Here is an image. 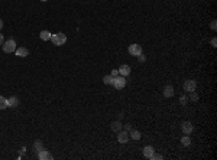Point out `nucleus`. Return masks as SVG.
Returning a JSON list of instances; mask_svg holds the SVG:
<instances>
[{
  "instance_id": "b1692460",
  "label": "nucleus",
  "mask_w": 217,
  "mask_h": 160,
  "mask_svg": "<svg viewBox=\"0 0 217 160\" xmlns=\"http://www.w3.org/2000/svg\"><path fill=\"white\" fill-rule=\"evenodd\" d=\"M210 43H211V46H213V48H217V39H216V38H213V39L210 41Z\"/></svg>"
},
{
  "instance_id": "412c9836",
  "label": "nucleus",
  "mask_w": 217,
  "mask_h": 160,
  "mask_svg": "<svg viewBox=\"0 0 217 160\" xmlns=\"http://www.w3.org/2000/svg\"><path fill=\"white\" fill-rule=\"evenodd\" d=\"M187 103H188V97L187 95L180 97V104H181V105H187Z\"/></svg>"
},
{
  "instance_id": "2eb2a0df",
  "label": "nucleus",
  "mask_w": 217,
  "mask_h": 160,
  "mask_svg": "<svg viewBox=\"0 0 217 160\" xmlns=\"http://www.w3.org/2000/svg\"><path fill=\"white\" fill-rule=\"evenodd\" d=\"M141 137H142L141 131H138V130H130V139H133V140H141Z\"/></svg>"
},
{
  "instance_id": "a211bd4d",
  "label": "nucleus",
  "mask_w": 217,
  "mask_h": 160,
  "mask_svg": "<svg viewBox=\"0 0 217 160\" xmlns=\"http://www.w3.org/2000/svg\"><path fill=\"white\" fill-rule=\"evenodd\" d=\"M111 130L113 131H120L122 130V123L120 121H113L111 123Z\"/></svg>"
},
{
  "instance_id": "aec40b11",
  "label": "nucleus",
  "mask_w": 217,
  "mask_h": 160,
  "mask_svg": "<svg viewBox=\"0 0 217 160\" xmlns=\"http://www.w3.org/2000/svg\"><path fill=\"white\" fill-rule=\"evenodd\" d=\"M103 82H104L106 85H111V84H113V76H111V75H106V76L103 78Z\"/></svg>"
},
{
  "instance_id": "9b49d317",
  "label": "nucleus",
  "mask_w": 217,
  "mask_h": 160,
  "mask_svg": "<svg viewBox=\"0 0 217 160\" xmlns=\"http://www.w3.org/2000/svg\"><path fill=\"white\" fill-rule=\"evenodd\" d=\"M130 66L129 65H126V64H123V65H120V68H119V74L122 75V76H129L130 75Z\"/></svg>"
},
{
  "instance_id": "6ab92c4d",
  "label": "nucleus",
  "mask_w": 217,
  "mask_h": 160,
  "mask_svg": "<svg viewBox=\"0 0 217 160\" xmlns=\"http://www.w3.org/2000/svg\"><path fill=\"white\" fill-rule=\"evenodd\" d=\"M33 149L36 150V151H39V150H42V149H43V144H42V141H41V140H36V141L33 143Z\"/></svg>"
},
{
  "instance_id": "bb28decb",
  "label": "nucleus",
  "mask_w": 217,
  "mask_h": 160,
  "mask_svg": "<svg viewBox=\"0 0 217 160\" xmlns=\"http://www.w3.org/2000/svg\"><path fill=\"white\" fill-rule=\"evenodd\" d=\"M216 23H217L216 20H213V22H211V25H210V28H211L213 31H216V28H217V25H216Z\"/></svg>"
},
{
  "instance_id": "c85d7f7f",
  "label": "nucleus",
  "mask_w": 217,
  "mask_h": 160,
  "mask_svg": "<svg viewBox=\"0 0 217 160\" xmlns=\"http://www.w3.org/2000/svg\"><path fill=\"white\" fill-rule=\"evenodd\" d=\"M125 130H126V131L132 130V126H130V124H126V126H125Z\"/></svg>"
},
{
  "instance_id": "393cba45",
  "label": "nucleus",
  "mask_w": 217,
  "mask_h": 160,
  "mask_svg": "<svg viewBox=\"0 0 217 160\" xmlns=\"http://www.w3.org/2000/svg\"><path fill=\"white\" fill-rule=\"evenodd\" d=\"M138 58H139V61H141V62H145V61H146V56H145V55H143V52H142L141 55H139V56H138Z\"/></svg>"
},
{
  "instance_id": "6e6552de",
  "label": "nucleus",
  "mask_w": 217,
  "mask_h": 160,
  "mask_svg": "<svg viewBox=\"0 0 217 160\" xmlns=\"http://www.w3.org/2000/svg\"><path fill=\"white\" fill-rule=\"evenodd\" d=\"M15 53H16V56H19V58H26V56L29 55V49L25 48V46H18L16 51H15Z\"/></svg>"
},
{
  "instance_id": "39448f33",
  "label": "nucleus",
  "mask_w": 217,
  "mask_h": 160,
  "mask_svg": "<svg viewBox=\"0 0 217 160\" xmlns=\"http://www.w3.org/2000/svg\"><path fill=\"white\" fill-rule=\"evenodd\" d=\"M195 88H197V82H195L194 79H188V81L184 82V91L185 92H193V91H195Z\"/></svg>"
},
{
  "instance_id": "5701e85b",
  "label": "nucleus",
  "mask_w": 217,
  "mask_h": 160,
  "mask_svg": "<svg viewBox=\"0 0 217 160\" xmlns=\"http://www.w3.org/2000/svg\"><path fill=\"white\" fill-rule=\"evenodd\" d=\"M161 159H163L162 154H155V153H153V156L151 157V160H161Z\"/></svg>"
},
{
  "instance_id": "4468645a",
  "label": "nucleus",
  "mask_w": 217,
  "mask_h": 160,
  "mask_svg": "<svg viewBox=\"0 0 217 160\" xmlns=\"http://www.w3.org/2000/svg\"><path fill=\"white\" fill-rule=\"evenodd\" d=\"M51 35H52V33L49 32V31H42V32L39 33V38L46 42V41H51Z\"/></svg>"
},
{
  "instance_id": "ddd939ff",
  "label": "nucleus",
  "mask_w": 217,
  "mask_h": 160,
  "mask_svg": "<svg viewBox=\"0 0 217 160\" xmlns=\"http://www.w3.org/2000/svg\"><path fill=\"white\" fill-rule=\"evenodd\" d=\"M153 153H155V149H153L152 146H146V147H143V156H145L146 159H151L152 156H153Z\"/></svg>"
},
{
  "instance_id": "9d476101",
  "label": "nucleus",
  "mask_w": 217,
  "mask_h": 160,
  "mask_svg": "<svg viewBox=\"0 0 217 160\" xmlns=\"http://www.w3.org/2000/svg\"><path fill=\"white\" fill-rule=\"evenodd\" d=\"M174 87L172 85H165L163 87V89H162V95L165 97V98H169V97H172L174 95Z\"/></svg>"
},
{
  "instance_id": "dca6fc26",
  "label": "nucleus",
  "mask_w": 217,
  "mask_h": 160,
  "mask_svg": "<svg viewBox=\"0 0 217 160\" xmlns=\"http://www.w3.org/2000/svg\"><path fill=\"white\" fill-rule=\"evenodd\" d=\"M181 144H183V146H185V147H188V146L191 144V139L188 137V134H184V137L181 139Z\"/></svg>"
},
{
  "instance_id": "7ed1b4c3",
  "label": "nucleus",
  "mask_w": 217,
  "mask_h": 160,
  "mask_svg": "<svg viewBox=\"0 0 217 160\" xmlns=\"http://www.w3.org/2000/svg\"><path fill=\"white\" fill-rule=\"evenodd\" d=\"M111 85L114 87L116 89H123L126 87V76H122V75H117L113 78V84Z\"/></svg>"
},
{
  "instance_id": "cd10ccee",
  "label": "nucleus",
  "mask_w": 217,
  "mask_h": 160,
  "mask_svg": "<svg viewBox=\"0 0 217 160\" xmlns=\"http://www.w3.org/2000/svg\"><path fill=\"white\" fill-rule=\"evenodd\" d=\"M3 43H4V36H3V35L0 33V46H1Z\"/></svg>"
},
{
  "instance_id": "f03ea898",
  "label": "nucleus",
  "mask_w": 217,
  "mask_h": 160,
  "mask_svg": "<svg viewBox=\"0 0 217 160\" xmlns=\"http://www.w3.org/2000/svg\"><path fill=\"white\" fill-rule=\"evenodd\" d=\"M16 48H18V45L15 42V39H7V41H4V43L1 45V49H3L4 53H13L16 51Z\"/></svg>"
},
{
  "instance_id": "f8f14e48",
  "label": "nucleus",
  "mask_w": 217,
  "mask_h": 160,
  "mask_svg": "<svg viewBox=\"0 0 217 160\" xmlns=\"http://www.w3.org/2000/svg\"><path fill=\"white\" fill-rule=\"evenodd\" d=\"M21 104V101H19V98L18 97H10V98H7V105L10 107V108H16V107Z\"/></svg>"
},
{
  "instance_id": "423d86ee",
  "label": "nucleus",
  "mask_w": 217,
  "mask_h": 160,
  "mask_svg": "<svg viewBox=\"0 0 217 160\" xmlns=\"http://www.w3.org/2000/svg\"><path fill=\"white\" fill-rule=\"evenodd\" d=\"M117 133H119V134H117V141L122 143V144L128 143V140L130 139V136L128 134V131H126V130H123V131L120 130V131H117Z\"/></svg>"
},
{
  "instance_id": "0eeeda50",
  "label": "nucleus",
  "mask_w": 217,
  "mask_h": 160,
  "mask_svg": "<svg viewBox=\"0 0 217 160\" xmlns=\"http://www.w3.org/2000/svg\"><path fill=\"white\" fill-rule=\"evenodd\" d=\"M38 159H39V160H52L54 157H52V154H51L48 150L42 149V150H39V151H38Z\"/></svg>"
},
{
  "instance_id": "4be33fe9",
  "label": "nucleus",
  "mask_w": 217,
  "mask_h": 160,
  "mask_svg": "<svg viewBox=\"0 0 217 160\" xmlns=\"http://www.w3.org/2000/svg\"><path fill=\"white\" fill-rule=\"evenodd\" d=\"M190 100H191V101H197V100H198V94H197L195 91L190 92Z\"/></svg>"
},
{
  "instance_id": "7c9ffc66",
  "label": "nucleus",
  "mask_w": 217,
  "mask_h": 160,
  "mask_svg": "<svg viewBox=\"0 0 217 160\" xmlns=\"http://www.w3.org/2000/svg\"><path fill=\"white\" fill-rule=\"evenodd\" d=\"M41 1H48V0H41Z\"/></svg>"
},
{
  "instance_id": "20e7f679",
  "label": "nucleus",
  "mask_w": 217,
  "mask_h": 160,
  "mask_svg": "<svg viewBox=\"0 0 217 160\" xmlns=\"http://www.w3.org/2000/svg\"><path fill=\"white\" fill-rule=\"evenodd\" d=\"M128 52L132 55V56H139L142 53V46L139 43H132L128 46Z\"/></svg>"
},
{
  "instance_id": "a878e982",
  "label": "nucleus",
  "mask_w": 217,
  "mask_h": 160,
  "mask_svg": "<svg viewBox=\"0 0 217 160\" xmlns=\"http://www.w3.org/2000/svg\"><path fill=\"white\" fill-rule=\"evenodd\" d=\"M111 76H113V78H114V76H117V75H120L119 74V69H113V71H111Z\"/></svg>"
},
{
  "instance_id": "c756f323",
  "label": "nucleus",
  "mask_w": 217,
  "mask_h": 160,
  "mask_svg": "<svg viewBox=\"0 0 217 160\" xmlns=\"http://www.w3.org/2000/svg\"><path fill=\"white\" fill-rule=\"evenodd\" d=\"M1 29H3V20L0 19V31H1Z\"/></svg>"
},
{
  "instance_id": "1a4fd4ad",
  "label": "nucleus",
  "mask_w": 217,
  "mask_h": 160,
  "mask_svg": "<svg viewBox=\"0 0 217 160\" xmlns=\"http://www.w3.org/2000/svg\"><path fill=\"white\" fill-rule=\"evenodd\" d=\"M181 130H183L184 134H191L193 130H194V127H193V124H191L190 121H184V123L181 124Z\"/></svg>"
},
{
  "instance_id": "f257e3e1",
  "label": "nucleus",
  "mask_w": 217,
  "mask_h": 160,
  "mask_svg": "<svg viewBox=\"0 0 217 160\" xmlns=\"http://www.w3.org/2000/svg\"><path fill=\"white\" fill-rule=\"evenodd\" d=\"M51 42L54 43L55 46H62L67 42V35H64L62 32H58L51 35Z\"/></svg>"
},
{
  "instance_id": "f3484780",
  "label": "nucleus",
  "mask_w": 217,
  "mask_h": 160,
  "mask_svg": "<svg viewBox=\"0 0 217 160\" xmlns=\"http://www.w3.org/2000/svg\"><path fill=\"white\" fill-rule=\"evenodd\" d=\"M7 98H4L3 95H0V110H4V108H7Z\"/></svg>"
}]
</instances>
